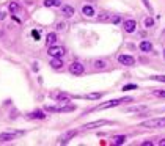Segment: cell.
Listing matches in <instances>:
<instances>
[{
	"mask_svg": "<svg viewBox=\"0 0 165 146\" xmlns=\"http://www.w3.org/2000/svg\"><path fill=\"white\" fill-rule=\"evenodd\" d=\"M154 80H159V82H165V76H156V77H153Z\"/></svg>",
	"mask_w": 165,
	"mask_h": 146,
	"instance_id": "obj_28",
	"label": "cell"
},
{
	"mask_svg": "<svg viewBox=\"0 0 165 146\" xmlns=\"http://www.w3.org/2000/svg\"><path fill=\"white\" fill-rule=\"evenodd\" d=\"M124 140H126V137H124V135H118V137H115V138H113V143H115V144H123V143H124Z\"/></svg>",
	"mask_w": 165,
	"mask_h": 146,
	"instance_id": "obj_20",
	"label": "cell"
},
{
	"mask_svg": "<svg viewBox=\"0 0 165 146\" xmlns=\"http://www.w3.org/2000/svg\"><path fill=\"white\" fill-rule=\"evenodd\" d=\"M60 0H44V7H60Z\"/></svg>",
	"mask_w": 165,
	"mask_h": 146,
	"instance_id": "obj_18",
	"label": "cell"
},
{
	"mask_svg": "<svg viewBox=\"0 0 165 146\" xmlns=\"http://www.w3.org/2000/svg\"><path fill=\"white\" fill-rule=\"evenodd\" d=\"M46 42H47V46H54L55 42H57V35L55 33H49V35H47V39H46Z\"/></svg>",
	"mask_w": 165,
	"mask_h": 146,
	"instance_id": "obj_14",
	"label": "cell"
},
{
	"mask_svg": "<svg viewBox=\"0 0 165 146\" xmlns=\"http://www.w3.org/2000/svg\"><path fill=\"white\" fill-rule=\"evenodd\" d=\"M29 118H32V119H38V118H39V119H44V118H46V115H44L41 110H38V112L30 113V115H29Z\"/></svg>",
	"mask_w": 165,
	"mask_h": 146,
	"instance_id": "obj_16",
	"label": "cell"
},
{
	"mask_svg": "<svg viewBox=\"0 0 165 146\" xmlns=\"http://www.w3.org/2000/svg\"><path fill=\"white\" fill-rule=\"evenodd\" d=\"M132 101V97H123V99H112L109 102H104V104H99L96 108L98 110H105V108H110V107H116V105H120L123 102H131Z\"/></svg>",
	"mask_w": 165,
	"mask_h": 146,
	"instance_id": "obj_1",
	"label": "cell"
},
{
	"mask_svg": "<svg viewBox=\"0 0 165 146\" xmlns=\"http://www.w3.org/2000/svg\"><path fill=\"white\" fill-rule=\"evenodd\" d=\"M49 55L52 58H61L65 55V49L60 47V46H51L49 47Z\"/></svg>",
	"mask_w": 165,
	"mask_h": 146,
	"instance_id": "obj_3",
	"label": "cell"
},
{
	"mask_svg": "<svg viewBox=\"0 0 165 146\" xmlns=\"http://www.w3.org/2000/svg\"><path fill=\"white\" fill-rule=\"evenodd\" d=\"M141 144H143V146H151L153 143H151V141H145V143H141Z\"/></svg>",
	"mask_w": 165,
	"mask_h": 146,
	"instance_id": "obj_31",
	"label": "cell"
},
{
	"mask_svg": "<svg viewBox=\"0 0 165 146\" xmlns=\"http://www.w3.org/2000/svg\"><path fill=\"white\" fill-rule=\"evenodd\" d=\"M145 25H146V27H153V25H154V20H153V17H148V19L145 20Z\"/></svg>",
	"mask_w": 165,
	"mask_h": 146,
	"instance_id": "obj_23",
	"label": "cell"
},
{
	"mask_svg": "<svg viewBox=\"0 0 165 146\" xmlns=\"http://www.w3.org/2000/svg\"><path fill=\"white\" fill-rule=\"evenodd\" d=\"M0 19H5V13L3 11H0Z\"/></svg>",
	"mask_w": 165,
	"mask_h": 146,
	"instance_id": "obj_32",
	"label": "cell"
},
{
	"mask_svg": "<svg viewBox=\"0 0 165 146\" xmlns=\"http://www.w3.org/2000/svg\"><path fill=\"white\" fill-rule=\"evenodd\" d=\"M109 121H105V119H99V121H93V123H88V124H85L83 127L85 129H94V127H101V126H104V124H107Z\"/></svg>",
	"mask_w": 165,
	"mask_h": 146,
	"instance_id": "obj_8",
	"label": "cell"
},
{
	"mask_svg": "<svg viewBox=\"0 0 165 146\" xmlns=\"http://www.w3.org/2000/svg\"><path fill=\"white\" fill-rule=\"evenodd\" d=\"M74 135H77V131H69V132H66V134H63L58 140H60V143H66V141H69L71 138H73Z\"/></svg>",
	"mask_w": 165,
	"mask_h": 146,
	"instance_id": "obj_9",
	"label": "cell"
},
{
	"mask_svg": "<svg viewBox=\"0 0 165 146\" xmlns=\"http://www.w3.org/2000/svg\"><path fill=\"white\" fill-rule=\"evenodd\" d=\"M141 127H149V129H159V127H165V118H156V119H149V121H143Z\"/></svg>",
	"mask_w": 165,
	"mask_h": 146,
	"instance_id": "obj_2",
	"label": "cell"
},
{
	"mask_svg": "<svg viewBox=\"0 0 165 146\" xmlns=\"http://www.w3.org/2000/svg\"><path fill=\"white\" fill-rule=\"evenodd\" d=\"M135 88H137V85H126L123 90H124V91H127V90H135Z\"/></svg>",
	"mask_w": 165,
	"mask_h": 146,
	"instance_id": "obj_26",
	"label": "cell"
},
{
	"mask_svg": "<svg viewBox=\"0 0 165 146\" xmlns=\"http://www.w3.org/2000/svg\"><path fill=\"white\" fill-rule=\"evenodd\" d=\"M46 110H49V112H71V110H74V107H54V105H47Z\"/></svg>",
	"mask_w": 165,
	"mask_h": 146,
	"instance_id": "obj_11",
	"label": "cell"
},
{
	"mask_svg": "<svg viewBox=\"0 0 165 146\" xmlns=\"http://www.w3.org/2000/svg\"><path fill=\"white\" fill-rule=\"evenodd\" d=\"M82 13H83L87 17H91V16H94V8H93L91 5H85V7L82 8Z\"/></svg>",
	"mask_w": 165,
	"mask_h": 146,
	"instance_id": "obj_12",
	"label": "cell"
},
{
	"mask_svg": "<svg viewBox=\"0 0 165 146\" xmlns=\"http://www.w3.org/2000/svg\"><path fill=\"white\" fill-rule=\"evenodd\" d=\"M51 97H54V99L60 101V102H69V94H65V93H51Z\"/></svg>",
	"mask_w": 165,
	"mask_h": 146,
	"instance_id": "obj_7",
	"label": "cell"
},
{
	"mask_svg": "<svg viewBox=\"0 0 165 146\" xmlns=\"http://www.w3.org/2000/svg\"><path fill=\"white\" fill-rule=\"evenodd\" d=\"M8 8H10L11 13H17V11H19V3H17V2H11V3L8 5Z\"/></svg>",
	"mask_w": 165,
	"mask_h": 146,
	"instance_id": "obj_19",
	"label": "cell"
},
{
	"mask_svg": "<svg viewBox=\"0 0 165 146\" xmlns=\"http://www.w3.org/2000/svg\"><path fill=\"white\" fill-rule=\"evenodd\" d=\"M163 55H165V51H163Z\"/></svg>",
	"mask_w": 165,
	"mask_h": 146,
	"instance_id": "obj_34",
	"label": "cell"
},
{
	"mask_svg": "<svg viewBox=\"0 0 165 146\" xmlns=\"http://www.w3.org/2000/svg\"><path fill=\"white\" fill-rule=\"evenodd\" d=\"M63 14H65L66 17H71V16L74 14V8L69 7V5H65V7H63Z\"/></svg>",
	"mask_w": 165,
	"mask_h": 146,
	"instance_id": "obj_15",
	"label": "cell"
},
{
	"mask_svg": "<svg viewBox=\"0 0 165 146\" xmlns=\"http://www.w3.org/2000/svg\"><path fill=\"white\" fill-rule=\"evenodd\" d=\"M118 61H120L121 64H124V66H132L135 63L134 57H131V55H120L118 57Z\"/></svg>",
	"mask_w": 165,
	"mask_h": 146,
	"instance_id": "obj_6",
	"label": "cell"
},
{
	"mask_svg": "<svg viewBox=\"0 0 165 146\" xmlns=\"http://www.w3.org/2000/svg\"><path fill=\"white\" fill-rule=\"evenodd\" d=\"M69 72H71V74H74V76H80V74H83V64L79 63V61H74L73 64L69 66Z\"/></svg>",
	"mask_w": 165,
	"mask_h": 146,
	"instance_id": "obj_4",
	"label": "cell"
},
{
	"mask_svg": "<svg viewBox=\"0 0 165 146\" xmlns=\"http://www.w3.org/2000/svg\"><path fill=\"white\" fill-rule=\"evenodd\" d=\"M51 66L55 68V69H60V68L63 66V61H61L60 58H52V60H51Z\"/></svg>",
	"mask_w": 165,
	"mask_h": 146,
	"instance_id": "obj_17",
	"label": "cell"
},
{
	"mask_svg": "<svg viewBox=\"0 0 165 146\" xmlns=\"http://www.w3.org/2000/svg\"><path fill=\"white\" fill-rule=\"evenodd\" d=\"M154 96H159V97H165V91H154Z\"/></svg>",
	"mask_w": 165,
	"mask_h": 146,
	"instance_id": "obj_27",
	"label": "cell"
},
{
	"mask_svg": "<svg viewBox=\"0 0 165 146\" xmlns=\"http://www.w3.org/2000/svg\"><path fill=\"white\" fill-rule=\"evenodd\" d=\"M140 49L143 52H149V51H153V44L149 41H143V42H140Z\"/></svg>",
	"mask_w": 165,
	"mask_h": 146,
	"instance_id": "obj_13",
	"label": "cell"
},
{
	"mask_svg": "<svg viewBox=\"0 0 165 146\" xmlns=\"http://www.w3.org/2000/svg\"><path fill=\"white\" fill-rule=\"evenodd\" d=\"M66 25H65V24H58V30H63Z\"/></svg>",
	"mask_w": 165,
	"mask_h": 146,
	"instance_id": "obj_30",
	"label": "cell"
},
{
	"mask_svg": "<svg viewBox=\"0 0 165 146\" xmlns=\"http://www.w3.org/2000/svg\"><path fill=\"white\" fill-rule=\"evenodd\" d=\"M87 97H88V99H98V97H101V94L99 93H94V94H88Z\"/></svg>",
	"mask_w": 165,
	"mask_h": 146,
	"instance_id": "obj_24",
	"label": "cell"
},
{
	"mask_svg": "<svg viewBox=\"0 0 165 146\" xmlns=\"http://www.w3.org/2000/svg\"><path fill=\"white\" fill-rule=\"evenodd\" d=\"M20 134L22 132H3V134H0V141H11Z\"/></svg>",
	"mask_w": 165,
	"mask_h": 146,
	"instance_id": "obj_5",
	"label": "cell"
},
{
	"mask_svg": "<svg viewBox=\"0 0 165 146\" xmlns=\"http://www.w3.org/2000/svg\"><path fill=\"white\" fill-rule=\"evenodd\" d=\"M159 144H160V146H163V144H165V140H162V141H159Z\"/></svg>",
	"mask_w": 165,
	"mask_h": 146,
	"instance_id": "obj_33",
	"label": "cell"
},
{
	"mask_svg": "<svg viewBox=\"0 0 165 146\" xmlns=\"http://www.w3.org/2000/svg\"><path fill=\"white\" fill-rule=\"evenodd\" d=\"M105 64H107V63H105V61H101V60H98L96 63H94V66H96L98 69H104V68H105Z\"/></svg>",
	"mask_w": 165,
	"mask_h": 146,
	"instance_id": "obj_21",
	"label": "cell"
},
{
	"mask_svg": "<svg viewBox=\"0 0 165 146\" xmlns=\"http://www.w3.org/2000/svg\"><path fill=\"white\" fill-rule=\"evenodd\" d=\"M110 20H112L113 24H118V22H120L121 19H120V16H112V17H110Z\"/></svg>",
	"mask_w": 165,
	"mask_h": 146,
	"instance_id": "obj_25",
	"label": "cell"
},
{
	"mask_svg": "<svg viewBox=\"0 0 165 146\" xmlns=\"http://www.w3.org/2000/svg\"><path fill=\"white\" fill-rule=\"evenodd\" d=\"M146 110V107H132V108H129V112H145Z\"/></svg>",
	"mask_w": 165,
	"mask_h": 146,
	"instance_id": "obj_22",
	"label": "cell"
},
{
	"mask_svg": "<svg viewBox=\"0 0 165 146\" xmlns=\"http://www.w3.org/2000/svg\"><path fill=\"white\" fill-rule=\"evenodd\" d=\"M88 2H90V0H88Z\"/></svg>",
	"mask_w": 165,
	"mask_h": 146,
	"instance_id": "obj_35",
	"label": "cell"
},
{
	"mask_svg": "<svg viewBox=\"0 0 165 146\" xmlns=\"http://www.w3.org/2000/svg\"><path fill=\"white\" fill-rule=\"evenodd\" d=\"M32 35H33V38H36V39L39 38V33H38L36 30H33V33H32Z\"/></svg>",
	"mask_w": 165,
	"mask_h": 146,
	"instance_id": "obj_29",
	"label": "cell"
},
{
	"mask_svg": "<svg viewBox=\"0 0 165 146\" xmlns=\"http://www.w3.org/2000/svg\"><path fill=\"white\" fill-rule=\"evenodd\" d=\"M135 25H137V24H135L134 19H127V20L124 22V30H126L127 33H132V32L135 30Z\"/></svg>",
	"mask_w": 165,
	"mask_h": 146,
	"instance_id": "obj_10",
	"label": "cell"
}]
</instances>
